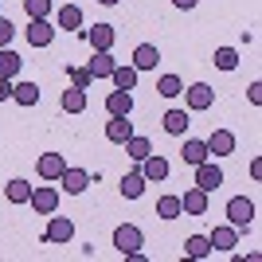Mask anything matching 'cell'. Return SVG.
<instances>
[{
	"label": "cell",
	"instance_id": "obj_1",
	"mask_svg": "<svg viewBox=\"0 0 262 262\" xmlns=\"http://www.w3.org/2000/svg\"><path fill=\"white\" fill-rule=\"evenodd\" d=\"M184 94V110L188 114H204V110L215 106V90L208 86V82H192L188 90H180Z\"/></svg>",
	"mask_w": 262,
	"mask_h": 262
},
{
	"label": "cell",
	"instance_id": "obj_2",
	"mask_svg": "<svg viewBox=\"0 0 262 262\" xmlns=\"http://www.w3.org/2000/svg\"><path fill=\"white\" fill-rule=\"evenodd\" d=\"M227 223H231V227H239V231H247L254 223V204L247 196H231L227 200Z\"/></svg>",
	"mask_w": 262,
	"mask_h": 262
},
{
	"label": "cell",
	"instance_id": "obj_3",
	"mask_svg": "<svg viewBox=\"0 0 262 262\" xmlns=\"http://www.w3.org/2000/svg\"><path fill=\"white\" fill-rule=\"evenodd\" d=\"M114 247H118V254H133L145 247V235L137 223H121L118 231H114Z\"/></svg>",
	"mask_w": 262,
	"mask_h": 262
},
{
	"label": "cell",
	"instance_id": "obj_4",
	"mask_svg": "<svg viewBox=\"0 0 262 262\" xmlns=\"http://www.w3.org/2000/svg\"><path fill=\"white\" fill-rule=\"evenodd\" d=\"M55 32H59V28L51 24V16H47V20H28V28H24V35H28V47H51Z\"/></svg>",
	"mask_w": 262,
	"mask_h": 262
},
{
	"label": "cell",
	"instance_id": "obj_5",
	"mask_svg": "<svg viewBox=\"0 0 262 262\" xmlns=\"http://www.w3.org/2000/svg\"><path fill=\"white\" fill-rule=\"evenodd\" d=\"M137 168H141L145 184H161V180H168V161H164L161 153H149L145 161H137Z\"/></svg>",
	"mask_w": 262,
	"mask_h": 262
},
{
	"label": "cell",
	"instance_id": "obj_6",
	"mask_svg": "<svg viewBox=\"0 0 262 262\" xmlns=\"http://www.w3.org/2000/svg\"><path fill=\"white\" fill-rule=\"evenodd\" d=\"M71 239H75V223H71L67 215H55L51 211V223H47V231H43V243H59V247H63V243H71Z\"/></svg>",
	"mask_w": 262,
	"mask_h": 262
},
{
	"label": "cell",
	"instance_id": "obj_7",
	"mask_svg": "<svg viewBox=\"0 0 262 262\" xmlns=\"http://www.w3.org/2000/svg\"><path fill=\"white\" fill-rule=\"evenodd\" d=\"M35 172L43 176V180H51V184H59V176L67 172V157L63 153H43L35 161Z\"/></svg>",
	"mask_w": 262,
	"mask_h": 262
},
{
	"label": "cell",
	"instance_id": "obj_8",
	"mask_svg": "<svg viewBox=\"0 0 262 262\" xmlns=\"http://www.w3.org/2000/svg\"><path fill=\"white\" fill-rule=\"evenodd\" d=\"M223 184V168H219L215 161H200L196 164V188H204V192H215V188Z\"/></svg>",
	"mask_w": 262,
	"mask_h": 262
},
{
	"label": "cell",
	"instance_id": "obj_9",
	"mask_svg": "<svg viewBox=\"0 0 262 262\" xmlns=\"http://www.w3.org/2000/svg\"><path fill=\"white\" fill-rule=\"evenodd\" d=\"M208 153H211V161H219V157H231V153H235V133H231V129H211V137H208Z\"/></svg>",
	"mask_w": 262,
	"mask_h": 262
},
{
	"label": "cell",
	"instance_id": "obj_10",
	"mask_svg": "<svg viewBox=\"0 0 262 262\" xmlns=\"http://www.w3.org/2000/svg\"><path fill=\"white\" fill-rule=\"evenodd\" d=\"M59 184H63L67 196H82L86 184H90V172H86V168H71V164H67V172L59 176Z\"/></svg>",
	"mask_w": 262,
	"mask_h": 262
},
{
	"label": "cell",
	"instance_id": "obj_11",
	"mask_svg": "<svg viewBox=\"0 0 262 262\" xmlns=\"http://www.w3.org/2000/svg\"><path fill=\"white\" fill-rule=\"evenodd\" d=\"M12 102H16V106H35V102H39V86H35L32 78H12Z\"/></svg>",
	"mask_w": 262,
	"mask_h": 262
},
{
	"label": "cell",
	"instance_id": "obj_12",
	"mask_svg": "<svg viewBox=\"0 0 262 262\" xmlns=\"http://www.w3.org/2000/svg\"><path fill=\"white\" fill-rule=\"evenodd\" d=\"M208 243H211V251H219V254H227V251H235V247H239V227H215L208 235Z\"/></svg>",
	"mask_w": 262,
	"mask_h": 262
},
{
	"label": "cell",
	"instance_id": "obj_13",
	"mask_svg": "<svg viewBox=\"0 0 262 262\" xmlns=\"http://www.w3.org/2000/svg\"><path fill=\"white\" fill-rule=\"evenodd\" d=\"M106 114H110V118H125V114H133V94L114 86L106 94Z\"/></svg>",
	"mask_w": 262,
	"mask_h": 262
},
{
	"label": "cell",
	"instance_id": "obj_14",
	"mask_svg": "<svg viewBox=\"0 0 262 262\" xmlns=\"http://www.w3.org/2000/svg\"><path fill=\"white\" fill-rule=\"evenodd\" d=\"M39 215H51L55 208H59V192H55L51 184H43V188H32V200H28Z\"/></svg>",
	"mask_w": 262,
	"mask_h": 262
},
{
	"label": "cell",
	"instance_id": "obj_15",
	"mask_svg": "<svg viewBox=\"0 0 262 262\" xmlns=\"http://www.w3.org/2000/svg\"><path fill=\"white\" fill-rule=\"evenodd\" d=\"M86 39H90V47H94V51H110V47H114V39H118V32H114V24H90Z\"/></svg>",
	"mask_w": 262,
	"mask_h": 262
},
{
	"label": "cell",
	"instance_id": "obj_16",
	"mask_svg": "<svg viewBox=\"0 0 262 262\" xmlns=\"http://www.w3.org/2000/svg\"><path fill=\"white\" fill-rule=\"evenodd\" d=\"M129 137H133V121H129V114H125V118H110V121H106V141L125 145Z\"/></svg>",
	"mask_w": 262,
	"mask_h": 262
},
{
	"label": "cell",
	"instance_id": "obj_17",
	"mask_svg": "<svg viewBox=\"0 0 262 262\" xmlns=\"http://www.w3.org/2000/svg\"><path fill=\"white\" fill-rule=\"evenodd\" d=\"M114 67H118V59H114L110 51H94V55H90V63H86V71H90V78L98 82V78H110Z\"/></svg>",
	"mask_w": 262,
	"mask_h": 262
},
{
	"label": "cell",
	"instance_id": "obj_18",
	"mask_svg": "<svg viewBox=\"0 0 262 262\" xmlns=\"http://www.w3.org/2000/svg\"><path fill=\"white\" fill-rule=\"evenodd\" d=\"M55 28H63V32H82V8H78L75 0H67L63 8H59V24Z\"/></svg>",
	"mask_w": 262,
	"mask_h": 262
},
{
	"label": "cell",
	"instance_id": "obj_19",
	"mask_svg": "<svg viewBox=\"0 0 262 262\" xmlns=\"http://www.w3.org/2000/svg\"><path fill=\"white\" fill-rule=\"evenodd\" d=\"M180 208H184V215H204L208 211V192L204 188H188L180 196Z\"/></svg>",
	"mask_w": 262,
	"mask_h": 262
},
{
	"label": "cell",
	"instance_id": "obj_20",
	"mask_svg": "<svg viewBox=\"0 0 262 262\" xmlns=\"http://www.w3.org/2000/svg\"><path fill=\"white\" fill-rule=\"evenodd\" d=\"M157 63H161L157 43H137V47H133V67H137V71H153Z\"/></svg>",
	"mask_w": 262,
	"mask_h": 262
},
{
	"label": "cell",
	"instance_id": "obj_21",
	"mask_svg": "<svg viewBox=\"0 0 262 262\" xmlns=\"http://www.w3.org/2000/svg\"><path fill=\"white\" fill-rule=\"evenodd\" d=\"M137 75H141V71H137L133 63H125V67L118 63L114 71H110V82H114L118 90H133V86H137Z\"/></svg>",
	"mask_w": 262,
	"mask_h": 262
},
{
	"label": "cell",
	"instance_id": "obj_22",
	"mask_svg": "<svg viewBox=\"0 0 262 262\" xmlns=\"http://www.w3.org/2000/svg\"><path fill=\"white\" fill-rule=\"evenodd\" d=\"M121 196H125V200H141L145 196V176H141V168H133V172L121 176Z\"/></svg>",
	"mask_w": 262,
	"mask_h": 262
},
{
	"label": "cell",
	"instance_id": "obj_23",
	"mask_svg": "<svg viewBox=\"0 0 262 262\" xmlns=\"http://www.w3.org/2000/svg\"><path fill=\"white\" fill-rule=\"evenodd\" d=\"M161 125H164V133H172V137H180V133L192 125V118H188V110H168L161 118Z\"/></svg>",
	"mask_w": 262,
	"mask_h": 262
},
{
	"label": "cell",
	"instance_id": "obj_24",
	"mask_svg": "<svg viewBox=\"0 0 262 262\" xmlns=\"http://www.w3.org/2000/svg\"><path fill=\"white\" fill-rule=\"evenodd\" d=\"M20 71H24V59L12 47H0V75L4 78H20Z\"/></svg>",
	"mask_w": 262,
	"mask_h": 262
},
{
	"label": "cell",
	"instance_id": "obj_25",
	"mask_svg": "<svg viewBox=\"0 0 262 262\" xmlns=\"http://www.w3.org/2000/svg\"><path fill=\"white\" fill-rule=\"evenodd\" d=\"M4 200H8V204H28V200H32V184L20 180V176L8 180V184H4Z\"/></svg>",
	"mask_w": 262,
	"mask_h": 262
},
{
	"label": "cell",
	"instance_id": "obj_26",
	"mask_svg": "<svg viewBox=\"0 0 262 262\" xmlns=\"http://www.w3.org/2000/svg\"><path fill=\"white\" fill-rule=\"evenodd\" d=\"M86 90H78V86H67L63 90V102H59V106L67 110V114H82V110H86Z\"/></svg>",
	"mask_w": 262,
	"mask_h": 262
},
{
	"label": "cell",
	"instance_id": "obj_27",
	"mask_svg": "<svg viewBox=\"0 0 262 262\" xmlns=\"http://www.w3.org/2000/svg\"><path fill=\"white\" fill-rule=\"evenodd\" d=\"M180 157H184V164H192V168H196V164L200 161H208V141H196V137H188V141H184V153H180Z\"/></svg>",
	"mask_w": 262,
	"mask_h": 262
},
{
	"label": "cell",
	"instance_id": "obj_28",
	"mask_svg": "<svg viewBox=\"0 0 262 262\" xmlns=\"http://www.w3.org/2000/svg\"><path fill=\"white\" fill-rule=\"evenodd\" d=\"M184 254H188V258H208V254H211L208 235H188V239H184Z\"/></svg>",
	"mask_w": 262,
	"mask_h": 262
},
{
	"label": "cell",
	"instance_id": "obj_29",
	"mask_svg": "<svg viewBox=\"0 0 262 262\" xmlns=\"http://www.w3.org/2000/svg\"><path fill=\"white\" fill-rule=\"evenodd\" d=\"M121 149H125V153H129V157H133V161H145V157L153 153V141H149V137H137V133H133L129 141L121 145Z\"/></svg>",
	"mask_w": 262,
	"mask_h": 262
},
{
	"label": "cell",
	"instance_id": "obj_30",
	"mask_svg": "<svg viewBox=\"0 0 262 262\" xmlns=\"http://www.w3.org/2000/svg\"><path fill=\"white\" fill-rule=\"evenodd\" d=\"M157 215H161V219H180V215H184L180 196H161V200H157Z\"/></svg>",
	"mask_w": 262,
	"mask_h": 262
},
{
	"label": "cell",
	"instance_id": "obj_31",
	"mask_svg": "<svg viewBox=\"0 0 262 262\" xmlns=\"http://www.w3.org/2000/svg\"><path fill=\"white\" fill-rule=\"evenodd\" d=\"M24 12H28V20H47L55 12V0H24Z\"/></svg>",
	"mask_w": 262,
	"mask_h": 262
},
{
	"label": "cell",
	"instance_id": "obj_32",
	"mask_svg": "<svg viewBox=\"0 0 262 262\" xmlns=\"http://www.w3.org/2000/svg\"><path fill=\"white\" fill-rule=\"evenodd\" d=\"M211 63H215L219 71H235V67H239V51H235V47H215Z\"/></svg>",
	"mask_w": 262,
	"mask_h": 262
},
{
	"label": "cell",
	"instance_id": "obj_33",
	"mask_svg": "<svg viewBox=\"0 0 262 262\" xmlns=\"http://www.w3.org/2000/svg\"><path fill=\"white\" fill-rule=\"evenodd\" d=\"M180 90H184V82L176 75H161V82H157V94H161V98H176Z\"/></svg>",
	"mask_w": 262,
	"mask_h": 262
},
{
	"label": "cell",
	"instance_id": "obj_34",
	"mask_svg": "<svg viewBox=\"0 0 262 262\" xmlns=\"http://www.w3.org/2000/svg\"><path fill=\"white\" fill-rule=\"evenodd\" d=\"M67 75H71V86H78V90H90V82H94V78H90V71H86V67H71Z\"/></svg>",
	"mask_w": 262,
	"mask_h": 262
},
{
	"label": "cell",
	"instance_id": "obj_35",
	"mask_svg": "<svg viewBox=\"0 0 262 262\" xmlns=\"http://www.w3.org/2000/svg\"><path fill=\"white\" fill-rule=\"evenodd\" d=\"M12 39H16V24H12V20H4V16H0V47H8Z\"/></svg>",
	"mask_w": 262,
	"mask_h": 262
},
{
	"label": "cell",
	"instance_id": "obj_36",
	"mask_svg": "<svg viewBox=\"0 0 262 262\" xmlns=\"http://www.w3.org/2000/svg\"><path fill=\"white\" fill-rule=\"evenodd\" d=\"M247 98H251V106H262V82H251V86H247Z\"/></svg>",
	"mask_w": 262,
	"mask_h": 262
},
{
	"label": "cell",
	"instance_id": "obj_37",
	"mask_svg": "<svg viewBox=\"0 0 262 262\" xmlns=\"http://www.w3.org/2000/svg\"><path fill=\"white\" fill-rule=\"evenodd\" d=\"M0 102H12V78L0 75Z\"/></svg>",
	"mask_w": 262,
	"mask_h": 262
},
{
	"label": "cell",
	"instance_id": "obj_38",
	"mask_svg": "<svg viewBox=\"0 0 262 262\" xmlns=\"http://www.w3.org/2000/svg\"><path fill=\"white\" fill-rule=\"evenodd\" d=\"M172 4H176V8H180V12H188V8H196L200 0H172Z\"/></svg>",
	"mask_w": 262,
	"mask_h": 262
},
{
	"label": "cell",
	"instance_id": "obj_39",
	"mask_svg": "<svg viewBox=\"0 0 262 262\" xmlns=\"http://www.w3.org/2000/svg\"><path fill=\"white\" fill-rule=\"evenodd\" d=\"M98 4H106V8H110V4H118V0H98Z\"/></svg>",
	"mask_w": 262,
	"mask_h": 262
},
{
	"label": "cell",
	"instance_id": "obj_40",
	"mask_svg": "<svg viewBox=\"0 0 262 262\" xmlns=\"http://www.w3.org/2000/svg\"><path fill=\"white\" fill-rule=\"evenodd\" d=\"M0 8H4V4H0Z\"/></svg>",
	"mask_w": 262,
	"mask_h": 262
}]
</instances>
